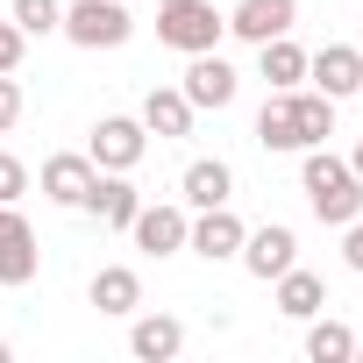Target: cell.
<instances>
[{"mask_svg":"<svg viewBox=\"0 0 363 363\" xmlns=\"http://www.w3.org/2000/svg\"><path fill=\"white\" fill-rule=\"evenodd\" d=\"M299 193H306V207H313V221H328V228H349L356 214H363V178L349 171V157H335V150H306V164H299Z\"/></svg>","mask_w":363,"mask_h":363,"instance_id":"6da1fadb","label":"cell"},{"mask_svg":"<svg viewBox=\"0 0 363 363\" xmlns=\"http://www.w3.org/2000/svg\"><path fill=\"white\" fill-rule=\"evenodd\" d=\"M221 36H228V15L214 8V0H164L157 8V43H171V50H221Z\"/></svg>","mask_w":363,"mask_h":363,"instance_id":"7a4b0ae2","label":"cell"},{"mask_svg":"<svg viewBox=\"0 0 363 363\" xmlns=\"http://www.w3.org/2000/svg\"><path fill=\"white\" fill-rule=\"evenodd\" d=\"M57 36H72L79 50H121L135 36V15H128V0H72Z\"/></svg>","mask_w":363,"mask_h":363,"instance_id":"3957f363","label":"cell"},{"mask_svg":"<svg viewBox=\"0 0 363 363\" xmlns=\"http://www.w3.org/2000/svg\"><path fill=\"white\" fill-rule=\"evenodd\" d=\"M143 150H150V128H143L135 114H107V121H93V143H86L93 171H135Z\"/></svg>","mask_w":363,"mask_h":363,"instance_id":"277c9868","label":"cell"},{"mask_svg":"<svg viewBox=\"0 0 363 363\" xmlns=\"http://www.w3.org/2000/svg\"><path fill=\"white\" fill-rule=\"evenodd\" d=\"M235 257H242V271H250V278H264V285H271L278 271H292V264H299V235H292L285 221H264V228H250V235H242V250H235Z\"/></svg>","mask_w":363,"mask_h":363,"instance_id":"5b68a950","label":"cell"},{"mask_svg":"<svg viewBox=\"0 0 363 363\" xmlns=\"http://www.w3.org/2000/svg\"><path fill=\"white\" fill-rule=\"evenodd\" d=\"M235 86H242V79H235V65H228L221 50H193V65H186V86H178V93L193 100V114H200V107H214V114H221V107L235 100Z\"/></svg>","mask_w":363,"mask_h":363,"instance_id":"8992f818","label":"cell"},{"mask_svg":"<svg viewBox=\"0 0 363 363\" xmlns=\"http://www.w3.org/2000/svg\"><path fill=\"white\" fill-rule=\"evenodd\" d=\"M36 264H43V250H36L29 214L22 207H0V285H29Z\"/></svg>","mask_w":363,"mask_h":363,"instance_id":"52a82bcc","label":"cell"},{"mask_svg":"<svg viewBox=\"0 0 363 363\" xmlns=\"http://www.w3.org/2000/svg\"><path fill=\"white\" fill-rule=\"evenodd\" d=\"M186 228H193V214H186V200L178 207H135V221H128V235H135V250H150V257H178L186 250Z\"/></svg>","mask_w":363,"mask_h":363,"instance_id":"ba28073f","label":"cell"},{"mask_svg":"<svg viewBox=\"0 0 363 363\" xmlns=\"http://www.w3.org/2000/svg\"><path fill=\"white\" fill-rule=\"evenodd\" d=\"M93 157L86 150H57V157H43V200L50 207H86V193H93Z\"/></svg>","mask_w":363,"mask_h":363,"instance_id":"9c48e42d","label":"cell"},{"mask_svg":"<svg viewBox=\"0 0 363 363\" xmlns=\"http://www.w3.org/2000/svg\"><path fill=\"white\" fill-rule=\"evenodd\" d=\"M306 79H313L328 100H349V93H363V50H356V43H328V50L306 57Z\"/></svg>","mask_w":363,"mask_h":363,"instance_id":"30bf717a","label":"cell"},{"mask_svg":"<svg viewBox=\"0 0 363 363\" xmlns=\"http://www.w3.org/2000/svg\"><path fill=\"white\" fill-rule=\"evenodd\" d=\"M292 22H299V0H235L228 36H242V43H271V36H292Z\"/></svg>","mask_w":363,"mask_h":363,"instance_id":"8fae6325","label":"cell"},{"mask_svg":"<svg viewBox=\"0 0 363 363\" xmlns=\"http://www.w3.org/2000/svg\"><path fill=\"white\" fill-rule=\"evenodd\" d=\"M178 200H186L193 214H200V207H228V200H235V171H228V157H193L186 178H178Z\"/></svg>","mask_w":363,"mask_h":363,"instance_id":"7c38bea8","label":"cell"},{"mask_svg":"<svg viewBox=\"0 0 363 363\" xmlns=\"http://www.w3.org/2000/svg\"><path fill=\"white\" fill-rule=\"evenodd\" d=\"M135 207H143V193H135V178H128V171H100V178H93V193H86V214H93L100 228H128Z\"/></svg>","mask_w":363,"mask_h":363,"instance_id":"4fadbf2b","label":"cell"},{"mask_svg":"<svg viewBox=\"0 0 363 363\" xmlns=\"http://www.w3.org/2000/svg\"><path fill=\"white\" fill-rule=\"evenodd\" d=\"M242 221H235V207H200V221L186 228V250H200L207 264H221V257H235L242 250Z\"/></svg>","mask_w":363,"mask_h":363,"instance_id":"5bb4252c","label":"cell"},{"mask_svg":"<svg viewBox=\"0 0 363 363\" xmlns=\"http://www.w3.org/2000/svg\"><path fill=\"white\" fill-rule=\"evenodd\" d=\"M150 135H164V143H178V135H193V100L178 93V86H150V100H143V114H135Z\"/></svg>","mask_w":363,"mask_h":363,"instance_id":"9a60e30c","label":"cell"},{"mask_svg":"<svg viewBox=\"0 0 363 363\" xmlns=\"http://www.w3.org/2000/svg\"><path fill=\"white\" fill-rule=\"evenodd\" d=\"M128 349H135L143 363H171L178 349H186V320H178V313H143V320L128 328Z\"/></svg>","mask_w":363,"mask_h":363,"instance_id":"2e32d148","label":"cell"},{"mask_svg":"<svg viewBox=\"0 0 363 363\" xmlns=\"http://www.w3.org/2000/svg\"><path fill=\"white\" fill-rule=\"evenodd\" d=\"M86 299H93L100 313H135V306H143V278H135L128 264H100L93 285H86Z\"/></svg>","mask_w":363,"mask_h":363,"instance_id":"e0dca14e","label":"cell"},{"mask_svg":"<svg viewBox=\"0 0 363 363\" xmlns=\"http://www.w3.org/2000/svg\"><path fill=\"white\" fill-rule=\"evenodd\" d=\"M271 285H278V313H285V320H313V313L328 306V285H320L313 271H299V264H292V271H278Z\"/></svg>","mask_w":363,"mask_h":363,"instance_id":"ac0fdd59","label":"cell"},{"mask_svg":"<svg viewBox=\"0 0 363 363\" xmlns=\"http://www.w3.org/2000/svg\"><path fill=\"white\" fill-rule=\"evenodd\" d=\"M257 65H264V86H271V93H292V86L306 79V50H299L292 36H271V43H257Z\"/></svg>","mask_w":363,"mask_h":363,"instance_id":"d6986e66","label":"cell"},{"mask_svg":"<svg viewBox=\"0 0 363 363\" xmlns=\"http://www.w3.org/2000/svg\"><path fill=\"white\" fill-rule=\"evenodd\" d=\"M257 143H264V150H306V143H299V121H292V93H271V100L257 107Z\"/></svg>","mask_w":363,"mask_h":363,"instance_id":"ffe728a7","label":"cell"},{"mask_svg":"<svg viewBox=\"0 0 363 363\" xmlns=\"http://www.w3.org/2000/svg\"><path fill=\"white\" fill-rule=\"evenodd\" d=\"M292 121H299V143L313 150V143H328V135H335V100H328L320 86H313V93H299V86H292Z\"/></svg>","mask_w":363,"mask_h":363,"instance_id":"44dd1931","label":"cell"},{"mask_svg":"<svg viewBox=\"0 0 363 363\" xmlns=\"http://www.w3.org/2000/svg\"><path fill=\"white\" fill-rule=\"evenodd\" d=\"M306 356H313V363H349V356H356V328L313 313V328H306Z\"/></svg>","mask_w":363,"mask_h":363,"instance_id":"7402d4cb","label":"cell"},{"mask_svg":"<svg viewBox=\"0 0 363 363\" xmlns=\"http://www.w3.org/2000/svg\"><path fill=\"white\" fill-rule=\"evenodd\" d=\"M15 29L22 36H57L65 29V0H15Z\"/></svg>","mask_w":363,"mask_h":363,"instance_id":"603a6c76","label":"cell"},{"mask_svg":"<svg viewBox=\"0 0 363 363\" xmlns=\"http://www.w3.org/2000/svg\"><path fill=\"white\" fill-rule=\"evenodd\" d=\"M22 193H29V164L15 150H0V207H15Z\"/></svg>","mask_w":363,"mask_h":363,"instance_id":"cb8c5ba5","label":"cell"},{"mask_svg":"<svg viewBox=\"0 0 363 363\" xmlns=\"http://www.w3.org/2000/svg\"><path fill=\"white\" fill-rule=\"evenodd\" d=\"M22 50H29V36L15 29V15L0 22V72H22Z\"/></svg>","mask_w":363,"mask_h":363,"instance_id":"d4e9b609","label":"cell"},{"mask_svg":"<svg viewBox=\"0 0 363 363\" xmlns=\"http://www.w3.org/2000/svg\"><path fill=\"white\" fill-rule=\"evenodd\" d=\"M15 121H22V86H15V72H0V135Z\"/></svg>","mask_w":363,"mask_h":363,"instance_id":"484cf974","label":"cell"},{"mask_svg":"<svg viewBox=\"0 0 363 363\" xmlns=\"http://www.w3.org/2000/svg\"><path fill=\"white\" fill-rule=\"evenodd\" d=\"M342 264H349V271L363 278V214H356V221L342 228Z\"/></svg>","mask_w":363,"mask_h":363,"instance_id":"4316f807","label":"cell"},{"mask_svg":"<svg viewBox=\"0 0 363 363\" xmlns=\"http://www.w3.org/2000/svg\"><path fill=\"white\" fill-rule=\"evenodd\" d=\"M349 171H356V178H363V143H356V150H349Z\"/></svg>","mask_w":363,"mask_h":363,"instance_id":"83f0119b","label":"cell"},{"mask_svg":"<svg viewBox=\"0 0 363 363\" xmlns=\"http://www.w3.org/2000/svg\"><path fill=\"white\" fill-rule=\"evenodd\" d=\"M8 356H15V349H8V342H0V363H8Z\"/></svg>","mask_w":363,"mask_h":363,"instance_id":"f1b7e54d","label":"cell"},{"mask_svg":"<svg viewBox=\"0 0 363 363\" xmlns=\"http://www.w3.org/2000/svg\"><path fill=\"white\" fill-rule=\"evenodd\" d=\"M356 50H363V29H356Z\"/></svg>","mask_w":363,"mask_h":363,"instance_id":"f546056e","label":"cell"},{"mask_svg":"<svg viewBox=\"0 0 363 363\" xmlns=\"http://www.w3.org/2000/svg\"><path fill=\"white\" fill-rule=\"evenodd\" d=\"M356 356H363V342H356Z\"/></svg>","mask_w":363,"mask_h":363,"instance_id":"4dcf8cb0","label":"cell"}]
</instances>
